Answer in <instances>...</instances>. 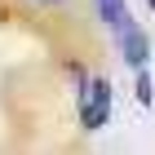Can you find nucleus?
I'll use <instances>...</instances> for the list:
<instances>
[{
  "instance_id": "nucleus-5",
  "label": "nucleus",
  "mask_w": 155,
  "mask_h": 155,
  "mask_svg": "<svg viewBox=\"0 0 155 155\" xmlns=\"http://www.w3.org/2000/svg\"><path fill=\"white\" fill-rule=\"evenodd\" d=\"M36 5H58V0H36Z\"/></svg>"
},
{
  "instance_id": "nucleus-4",
  "label": "nucleus",
  "mask_w": 155,
  "mask_h": 155,
  "mask_svg": "<svg viewBox=\"0 0 155 155\" xmlns=\"http://www.w3.org/2000/svg\"><path fill=\"white\" fill-rule=\"evenodd\" d=\"M133 97H137L142 107H151V102H155V89H151V75H146V67H137V80H133Z\"/></svg>"
},
{
  "instance_id": "nucleus-6",
  "label": "nucleus",
  "mask_w": 155,
  "mask_h": 155,
  "mask_svg": "<svg viewBox=\"0 0 155 155\" xmlns=\"http://www.w3.org/2000/svg\"><path fill=\"white\" fill-rule=\"evenodd\" d=\"M151 9H155V0H151Z\"/></svg>"
},
{
  "instance_id": "nucleus-3",
  "label": "nucleus",
  "mask_w": 155,
  "mask_h": 155,
  "mask_svg": "<svg viewBox=\"0 0 155 155\" xmlns=\"http://www.w3.org/2000/svg\"><path fill=\"white\" fill-rule=\"evenodd\" d=\"M93 9H97V18H102V22H107L115 36H124V31H133V27H137L124 0H93Z\"/></svg>"
},
{
  "instance_id": "nucleus-1",
  "label": "nucleus",
  "mask_w": 155,
  "mask_h": 155,
  "mask_svg": "<svg viewBox=\"0 0 155 155\" xmlns=\"http://www.w3.org/2000/svg\"><path fill=\"white\" fill-rule=\"evenodd\" d=\"M111 115V80L107 75H93V80L80 84V129L97 133Z\"/></svg>"
},
{
  "instance_id": "nucleus-2",
  "label": "nucleus",
  "mask_w": 155,
  "mask_h": 155,
  "mask_svg": "<svg viewBox=\"0 0 155 155\" xmlns=\"http://www.w3.org/2000/svg\"><path fill=\"white\" fill-rule=\"evenodd\" d=\"M115 45H120V53H124V62H129L133 71H137V67H146V58H151V40H146L142 27H133V31L115 36Z\"/></svg>"
}]
</instances>
